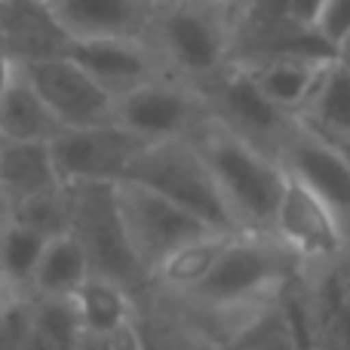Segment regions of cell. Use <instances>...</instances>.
<instances>
[{
  "label": "cell",
  "mask_w": 350,
  "mask_h": 350,
  "mask_svg": "<svg viewBox=\"0 0 350 350\" xmlns=\"http://www.w3.org/2000/svg\"><path fill=\"white\" fill-rule=\"evenodd\" d=\"M193 142L200 145L203 157L209 160L237 228L246 234L273 237V218H277L286 185H289V172H286L283 160L246 142L243 135L230 133L218 120L200 129Z\"/></svg>",
  "instance_id": "obj_1"
},
{
  "label": "cell",
  "mask_w": 350,
  "mask_h": 350,
  "mask_svg": "<svg viewBox=\"0 0 350 350\" xmlns=\"http://www.w3.org/2000/svg\"><path fill=\"white\" fill-rule=\"evenodd\" d=\"M166 74L209 90L237 65V22L218 3H187L157 10L148 34Z\"/></svg>",
  "instance_id": "obj_2"
},
{
  "label": "cell",
  "mask_w": 350,
  "mask_h": 350,
  "mask_svg": "<svg viewBox=\"0 0 350 350\" xmlns=\"http://www.w3.org/2000/svg\"><path fill=\"white\" fill-rule=\"evenodd\" d=\"M123 181H135V185H145L151 191L163 193L172 203L185 206L187 212L212 224L215 230H230V234L240 230L209 160L203 157V151L193 139L145 145Z\"/></svg>",
  "instance_id": "obj_3"
},
{
  "label": "cell",
  "mask_w": 350,
  "mask_h": 350,
  "mask_svg": "<svg viewBox=\"0 0 350 350\" xmlns=\"http://www.w3.org/2000/svg\"><path fill=\"white\" fill-rule=\"evenodd\" d=\"M68 191H71V234L90 255L92 273L117 280L139 295H148L151 280L123 228L117 185L83 181V185H68Z\"/></svg>",
  "instance_id": "obj_4"
},
{
  "label": "cell",
  "mask_w": 350,
  "mask_h": 350,
  "mask_svg": "<svg viewBox=\"0 0 350 350\" xmlns=\"http://www.w3.org/2000/svg\"><path fill=\"white\" fill-rule=\"evenodd\" d=\"M117 203H120L123 228L129 234L135 255L154 283L157 271L172 258L178 249L191 246L206 234H215L212 224L187 212L185 206L172 203L170 197L151 191L135 181H117ZM230 234V230H228Z\"/></svg>",
  "instance_id": "obj_5"
},
{
  "label": "cell",
  "mask_w": 350,
  "mask_h": 350,
  "mask_svg": "<svg viewBox=\"0 0 350 350\" xmlns=\"http://www.w3.org/2000/svg\"><path fill=\"white\" fill-rule=\"evenodd\" d=\"M212 120L215 117L206 92L172 74H160L117 98V123L145 145L197 139L200 129H206Z\"/></svg>",
  "instance_id": "obj_6"
},
{
  "label": "cell",
  "mask_w": 350,
  "mask_h": 350,
  "mask_svg": "<svg viewBox=\"0 0 350 350\" xmlns=\"http://www.w3.org/2000/svg\"><path fill=\"white\" fill-rule=\"evenodd\" d=\"M273 237L301 261L304 271H326L350 261V234L335 209L308 185L289 175L273 218Z\"/></svg>",
  "instance_id": "obj_7"
},
{
  "label": "cell",
  "mask_w": 350,
  "mask_h": 350,
  "mask_svg": "<svg viewBox=\"0 0 350 350\" xmlns=\"http://www.w3.org/2000/svg\"><path fill=\"white\" fill-rule=\"evenodd\" d=\"M203 92L212 105V117H215L221 126L243 135V139L252 142V145L265 148L273 157H280L286 139H289L292 129H295L298 117H292L289 111L273 105L246 65L237 62L234 68H228V71Z\"/></svg>",
  "instance_id": "obj_8"
},
{
  "label": "cell",
  "mask_w": 350,
  "mask_h": 350,
  "mask_svg": "<svg viewBox=\"0 0 350 350\" xmlns=\"http://www.w3.org/2000/svg\"><path fill=\"white\" fill-rule=\"evenodd\" d=\"M16 68H22L65 129L117 123V98L74 55H55Z\"/></svg>",
  "instance_id": "obj_9"
},
{
  "label": "cell",
  "mask_w": 350,
  "mask_h": 350,
  "mask_svg": "<svg viewBox=\"0 0 350 350\" xmlns=\"http://www.w3.org/2000/svg\"><path fill=\"white\" fill-rule=\"evenodd\" d=\"M145 142L135 139L120 123L105 126H83V129H62L53 142V157L65 185H83V181H117L126 178L133 160Z\"/></svg>",
  "instance_id": "obj_10"
},
{
  "label": "cell",
  "mask_w": 350,
  "mask_h": 350,
  "mask_svg": "<svg viewBox=\"0 0 350 350\" xmlns=\"http://www.w3.org/2000/svg\"><path fill=\"white\" fill-rule=\"evenodd\" d=\"M0 34L6 65H31L55 55H71L74 49V37L53 6L34 0H0Z\"/></svg>",
  "instance_id": "obj_11"
},
{
  "label": "cell",
  "mask_w": 350,
  "mask_h": 350,
  "mask_svg": "<svg viewBox=\"0 0 350 350\" xmlns=\"http://www.w3.org/2000/svg\"><path fill=\"white\" fill-rule=\"evenodd\" d=\"M71 55L111 92L123 98L126 92L145 86L148 80L166 74L151 40L129 37H98V40H74Z\"/></svg>",
  "instance_id": "obj_12"
},
{
  "label": "cell",
  "mask_w": 350,
  "mask_h": 350,
  "mask_svg": "<svg viewBox=\"0 0 350 350\" xmlns=\"http://www.w3.org/2000/svg\"><path fill=\"white\" fill-rule=\"evenodd\" d=\"M53 10L74 40H98V37L148 40L157 16L154 0H55Z\"/></svg>",
  "instance_id": "obj_13"
},
{
  "label": "cell",
  "mask_w": 350,
  "mask_h": 350,
  "mask_svg": "<svg viewBox=\"0 0 350 350\" xmlns=\"http://www.w3.org/2000/svg\"><path fill=\"white\" fill-rule=\"evenodd\" d=\"M62 123L34 90L22 68L3 65V86H0V142H34L53 145L62 135Z\"/></svg>",
  "instance_id": "obj_14"
},
{
  "label": "cell",
  "mask_w": 350,
  "mask_h": 350,
  "mask_svg": "<svg viewBox=\"0 0 350 350\" xmlns=\"http://www.w3.org/2000/svg\"><path fill=\"white\" fill-rule=\"evenodd\" d=\"M314 320V350H350V261L304 271Z\"/></svg>",
  "instance_id": "obj_15"
},
{
  "label": "cell",
  "mask_w": 350,
  "mask_h": 350,
  "mask_svg": "<svg viewBox=\"0 0 350 350\" xmlns=\"http://www.w3.org/2000/svg\"><path fill=\"white\" fill-rule=\"evenodd\" d=\"M65 185L53 157V145L34 142H0V191L3 209L25 203L43 191Z\"/></svg>",
  "instance_id": "obj_16"
},
{
  "label": "cell",
  "mask_w": 350,
  "mask_h": 350,
  "mask_svg": "<svg viewBox=\"0 0 350 350\" xmlns=\"http://www.w3.org/2000/svg\"><path fill=\"white\" fill-rule=\"evenodd\" d=\"M298 123L317 139L350 154V71L338 59L320 77L310 102L298 114Z\"/></svg>",
  "instance_id": "obj_17"
},
{
  "label": "cell",
  "mask_w": 350,
  "mask_h": 350,
  "mask_svg": "<svg viewBox=\"0 0 350 350\" xmlns=\"http://www.w3.org/2000/svg\"><path fill=\"white\" fill-rule=\"evenodd\" d=\"M142 298L145 295L133 292L129 286L92 273L71 301H74V310H77V320L83 326V332L102 335V332H117L123 326H133L139 320Z\"/></svg>",
  "instance_id": "obj_18"
},
{
  "label": "cell",
  "mask_w": 350,
  "mask_h": 350,
  "mask_svg": "<svg viewBox=\"0 0 350 350\" xmlns=\"http://www.w3.org/2000/svg\"><path fill=\"white\" fill-rule=\"evenodd\" d=\"M329 62H317V59H271V62H255L246 65L252 71V77L258 80V86L267 92L273 105H280L283 111H289L292 117L301 114V108L310 102L320 77L326 74Z\"/></svg>",
  "instance_id": "obj_19"
},
{
  "label": "cell",
  "mask_w": 350,
  "mask_h": 350,
  "mask_svg": "<svg viewBox=\"0 0 350 350\" xmlns=\"http://www.w3.org/2000/svg\"><path fill=\"white\" fill-rule=\"evenodd\" d=\"M234 234L228 230H215V234H206L200 240H193L191 246L178 249L170 261L157 271L151 283V292L157 295H166V298H185L209 277V271L215 267V261L221 258L224 246Z\"/></svg>",
  "instance_id": "obj_20"
},
{
  "label": "cell",
  "mask_w": 350,
  "mask_h": 350,
  "mask_svg": "<svg viewBox=\"0 0 350 350\" xmlns=\"http://www.w3.org/2000/svg\"><path fill=\"white\" fill-rule=\"evenodd\" d=\"M92 277V265L86 249L80 246V240L74 234L53 237L43 252V261L37 267L34 289L31 295L40 298H74L80 292V286Z\"/></svg>",
  "instance_id": "obj_21"
},
{
  "label": "cell",
  "mask_w": 350,
  "mask_h": 350,
  "mask_svg": "<svg viewBox=\"0 0 350 350\" xmlns=\"http://www.w3.org/2000/svg\"><path fill=\"white\" fill-rule=\"evenodd\" d=\"M53 237L37 228L3 215V243H0V271H3V292H31L37 267L43 261Z\"/></svg>",
  "instance_id": "obj_22"
},
{
  "label": "cell",
  "mask_w": 350,
  "mask_h": 350,
  "mask_svg": "<svg viewBox=\"0 0 350 350\" xmlns=\"http://www.w3.org/2000/svg\"><path fill=\"white\" fill-rule=\"evenodd\" d=\"M80 341H83V326L71 298L34 295V314L22 350H80Z\"/></svg>",
  "instance_id": "obj_23"
},
{
  "label": "cell",
  "mask_w": 350,
  "mask_h": 350,
  "mask_svg": "<svg viewBox=\"0 0 350 350\" xmlns=\"http://www.w3.org/2000/svg\"><path fill=\"white\" fill-rule=\"evenodd\" d=\"M3 215L18 218L46 237L71 234V191H68V185H59L53 191H43L25 203L12 206V209H3Z\"/></svg>",
  "instance_id": "obj_24"
},
{
  "label": "cell",
  "mask_w": 350,
  "mask_h": 350,
  "mask_svg": "<svg viewBox=\"0 0 350 350\" xmlns=\"http://www.w3.org/2000/svg\"><path fill=\"white\" fill-rule=\"evenodd\" d=\"M314 28L338 55V49L350 40V0H326Z\"/></svg>",
  "instance_id": "obj_25"
},
{
  "label": "cell",
  "mask_w": 350,
  "mask_h": 350,
  "mask_svg": "<svg viewBox=\"0 0 350 350\" xmlns=\"http://www.w3.org/2000/svg\"><path fill=\"white\" fill-rule=\"evenodd\" d=\"M80 350H148V345H145L139 320H135L133 326H123V329H117V332H102V335L83 332Z\"/></svg>",
  "instance_id": "obj_26"
},
{
  "label": "cell",
  "mask_w": 350,
  "mask_h": 350,
  "mask_svg": "<svg viewBox=\"0 0 350 350\" xmlns=\"http://www.w3.org/2000/svg\"><path fill=\"white\" fill-rule=\"evenodd\" d=\"M283 6H286L292 22L310 25V28H314L320 12H323V6H326V0H283Z\"/></svg>",
  "instance_id": "obj_27"
},
{
  "label": "cell",
  "mask_w": 350,
  "mask_h": 350,
  "mask_svg": "<svg viewBox=\"0 0 350 350\" xmlns=\"http://www.w3.org/2000/svg\"><path fill=\"white\" fill-rule=\"evenodd\" d=\"M215 3H218V6H221V10H224V12H228V16H230V18H234V22H237V25H240V22H243V18H246V16H249V12H252V10H255V3H258V0H215Z\"/></svg>",
  "instance_id": "obj_28"
},
{
  "label": "cell",
  "mask_w": 350,
  "mask_h": 350,
  "mask_svg": "<svg viewBox=\"0 0 350 350\" xmlns=\"http://www.w3.org/2000/svg\"><path fill=\"white\" fill-rule=\"evenodd\" d=\"M187 3H215V0H154L157 10H163V6H187Z\"/></svg>",
  "instance_id": "obj_29"
},
{
  "label": "cell",
  "mask_w": 350,
  "mask_h": 350,
  "mask_svg": "<svg viewBox=\"0 0 350 350\" xmlns=\"http://www.w3.org/2000/svg\"><path fill=\"white\" fill-rule=\"evenodd\" d=\"M335 59H338V62H341V65H345V68H347V71H350V40H347V43H345V46H341V49H338V55H335Z\"/></svg>",
  "instance_id": "obj_30"
},
{
  "label": "cell",
  "mask_w": 350,
  "mask_h": 350,
  "mask_svg": "<svg viewBox=\"0 0 350 350\" xmlns=\"http://www.w3.org/2000/svg\"><path fill=\"white\" fill-rule=\"evenodd\" d=\"M228 350H273V347H265V345H234Z\"/></svg>",
  "instance_id": "obj_31"
},
{
  "label": "cell",
  "mask_w": 350,
  "mask_h": 350,
  "mask_svg": "<svg viewBox=\"0 0 350 350\" xmlns=\"http://www.w3.org/2000/svg\"><path fill=\"white\" fill-rule=\"evenodd\" d=\"M34 3H46V6H53V3H55V0H34Z\"/></svg>",
  "instance_id": "obj_32"
}]
</instances>
